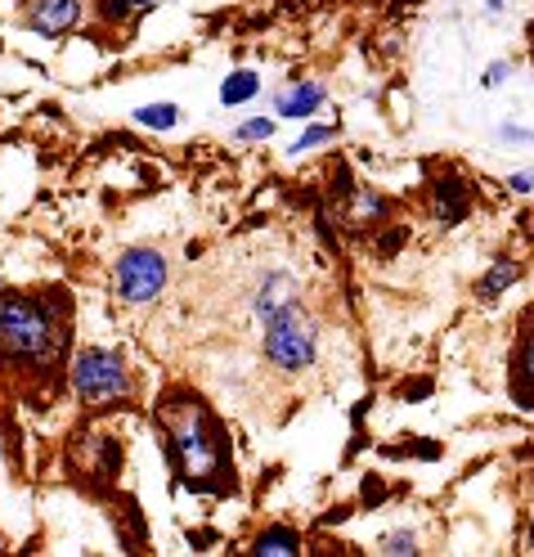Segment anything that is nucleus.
Returning <instances> with one entry per match:
<instances>
[{"label":"nucleus","mask_w":534,"mask_h":557,"mask_svg":"<svg viewBox=\"0 0 534 557\" xmlns=\"http://www.w3.org/2000/svg\"><path fill=\"white\" fill-rule=\"evenodd\" d=\"M162 428L171 441V459L185 472V481L198 485V491H225L234 468H229L225 441L216 428H211L207 409L198 400H171L162 409Z\"/></svg>","instance_id":"obj_1"},{"label":"nucleus","mask_w":534,"mask_h":557,"mask_svg":"<svg viewBox=\"0 0 534 557\" xmlns=\"http://www.w3.org/2000/svg\"><path fill=\"white\" fill-rule=\"evenodd\" d=\"M63 324L50 320V310L27 301V297H14L5 293L0 297V351L10 360H23V364H54L59 351H63Z\"/></svg>","instance_id":"obj_2"},{"label":"nucleus","mask_w":534,"mask_h":557,"mask_svg":"<svg viewBox=\"0 0 534 557\" xmlns=\"http://www.w3.org/2000/svg\"><path fill=\"white\" fill-rule=\"evenodd\" d=\"M261 329H265V333H261V351H265V360H270L274 369L301 373V369L314 364V356H319V329H314V320L306 315L297 301L283 306L278 315H270Z\"/></svg>","instance_id":"obj_3"},{"label":"nucleus","mask_w":534,"mask_h":557,"mask_svg":"<svg viewBox=\"0 0 534 557\" xmlns=\"http://www.w3.org/2000/svg\"><path fill=\"white\" fill-rule=\"evenodd\" d=\"M67 373H73L77 400L90 405V409H109V405L131 396L126 360L117 351H109V346H86V351H77V360H73Z\"/></svg>","instance_id":"obj_4"},{"label":"nucleus","mask_w":534,"mask_h":557,"mask_svg":"<svg viewBox=\"0 0 534 557\" xmlns=\"http://www.w3.org/2000/svg\"><path fill=\"white\" fill-rule=\"evenodd\" d=\"M166 288V257L153 248H126L113 265V293L126 306H149Z\"/></svg>","instance_id":"obj_5"},{"label":"nucleus","mask_w":534,"mask_h":557,"mask_svg":"<svg viewBox=\"0 0 534 557\" xmlns=\"http://www.w3.org/2000/svg\"><path fill=\"white\" fill-rule=\"evenodd\" d=\"M82 23V0H32L27 27L41 32V37H63Z\"/></svg>","instance_id":"obj_6"},{"label":"nucleus","mask_w":534,"mask_h":557,"mask_svg":"<svg viewBox=\"0 0 534 557\" xmlns=\"http://www.w3.org/2000/svg\"><path fill=\"white\" fill-rule=\"evenodd\" d=\"M297 278L288 274V270H270L265 278H261V288H257V297H252V310H257V320L265 324L270 315H278L283 306H293L297 301Z\"/></svg>","instance_id":"obj_7"},{"label":"nucleus","mask_w":534,"mask_h":557,"mask_svg":"<svg viewBox=\"0 0 534 557\" xmlns=\"http://www.w3.org/2000/svg\"><path fill=\"white\" fill-rule=\"evenodd\" d=\"M324 99H328V90L319 86V82H297V86H288V90H278V99H274V117L306 122V117L319 113V103H324Z\"/></svg>","instance_id":"obj_8"},{"label":"nucleus","mask_w":534,"mask_h":557,"mask_svg":"<svg viewBox=\"0 0 534 557\" xmlns=\"http://www.w3.org/2000/svg\"><path fill=\"white\" fill-rule=\"evenodd\" d=\"M436 216H440L445 225H458L462 216H468V189H462L458 176L436 181Z\"/></svg>","instance_id":"obj_9"},{"label":"nucleus","mask_w":534,"mask_h":557,"mask_svg":"<svg viewBox=\"0 0 534 557\" xmlns=\"http://www.w3.org/2000/svg\"><path fill=\"white\" fill-rule=\"evenodd\" d=\"M517 274H521V265H517L512 257H498V261L489 265V274L481 278V288H476V293H481L485 301H494L504 288H512V284H517Z\"/></svg>","instance_id":"obj_10"},{"label":"nucleus","mask_w":534,"mask_h":557,"mask_svg":"<svg viewBox=\"0 0 534 557\" xmlns=\"http://www.w3.org/2000/svg\"><path fill=\"white\" fill-rule=\"evenodd\" d=\"M131 117L145 131H175L181 126V109H175V103H145V109H135Z\"/></svg>","instance_id":"obj_11"},{"label":"nucleus","mask_w":534,"mask_h":557,"mask_svg":"<svg viewBox=\"0 0 534 557\" xmlns=\"http://www.w3.org/2000/svg\"><path fill=\"white\" fill-rule=\"evenodd\" d=\"M252 553H261V557H293V553H301V540L288 527H274V531L257 535V548Z\"/></svg>","instance_id":"obj_12"},{"label":"nucleus","mask_w":534,"mask_h":557,"mask_svg":"<svg viewBox=\"0 0 534 557\" xmlns=\"http://www.w3.org/2000/svg\"><path fill=\"white\" fill-rule=\"evenodd\" d=\"M257 90H261V77L243 67V73H229V77L221 82V103H247Z\"/></svg>","instance_id":"obj_13"},{"label":"nucleus","mask_w":534,"mask_h":557,"mask_svg":"<svg viewBox=\"0 0 534 557\" xmlns=\"http://www.w3.org/2000/svg\"><path fill=\"white\" fill-rule=\"evenodd\" d=\"M512 369H517V377H512V382H521V396H525V392H534V329L521 337L517 356H512Z\"/></svg>","instance_id":"obj_14"},{"label":"nucleus","mask_w":534,"mask_h":557,"mask_svg":"<svg viewBox=\"0 0 534 557\" xmlns=\"http://www.w3.org/2000/svg\"><path fill=\"white\" fill-rule=\"evenodd\" d=\"M337 135V126H306L293 145H288V153L293 158H301V153H310V149H319V145H328V139Z\"/></svg>","instance_id":"obj_15"},{"label":"nucleus","mask_w":534,"mask_h":557,"mask_svg":"<svg viewBox=\"0 0 534 557\" xmlns=\"http://www.w3.org/2000/svg\"><path fill=\"white\" fill-rule=\"evenodd\" d=\"M377 553H386V557H405V553H409V557H413V553H418V535H413V531H390Z\"/></svg>","instance_id":"obj_16"},{"label":"nucleus","mask_w":534,"mask_h":557,"mask_svg":"<svg viewBox=\"0 0 534 557\" xmlns=\"http://www.w3.org/2000/svg\"><path fill=\"white\" fill-rule=\"evenodd\" d=\"M274 117H252V122H238L234 126V139H243V145H247V139H270L274 135Z\"/></svg>","instance_id":"obj_17"},{"label":"nucleus","mask_w":534,"mask_h":557,"mask_svg":"<svg viewBox=\"0 0 534 557\" xmlns=\"http://www.w3.org/2000/svg\"><path fill=\"white\" fill-rule=\"evenodd\" d=\"M131 5H135V0H103V18H109V23H122V18L131 14Z\"/></svg>","instance_id":"obj_18"},{"label":"nucleus","mask_w":534,"mask_h":557,"mask_svg":"<svg viewBox=\"0 0 534 557\" xmlns=\"http://www.w3.org/2000/svg\"><path fill=\"white\" fill-rule=\"evenodd\" d=\"M498 139H521V145H534V131H525V126H498Z\"/></svg>","instance_id":"obj_19"},{"label":"nucleus","mask_w":534,"mask_h":557,"mask_svg":"<svg viewBox=\"0 0 534 557\" xmlns=\"http://www.w3.org/2000/svg\"><path fill=\"white\" fill-rule=\"evenodd\" d=\"M508 189L530 194V189H534V171H517V176H508Z\"/></svg>","instance_id":"obj_20"},{"label":"nucleus","mask_w":534,"mask_h":557,"mask_svg":"<svg viewBox=\"0 0 534 557\" xmlns=\"http://www.w3.org/2000/svg\"><path fill=\"white\" fill-rule=\"evenodd\" d=\"M508 73H512L508 63H494L489 73H485V86H489V90H494V86H504V77H508Z\"/></svg>","instance_id":"obj_21"},{"label":"nucleus","mask_w":534,"mask_h":557,"mask_svg":"<svg viewBox=\"0 0 534 557\" xmlns=\"http://www.w3.org/2000/svg\"><path fill=\"white\" fill-rule=\"evenodd\" d=\"M135 5H139V10H153V5H158V0H135Z\"/></svg>","instance_id":"obj_22"},{"label":"nucleus","mask_w":534,"mask_h":557,"mask_svg":"<svg viewBox=\"0 0 534 557\" xmlns=\"http://www.w3.org/2000/svg\"><path fill=\"white\" fill-rule=\"evenodd\" d=\"M530 553H534V521H530Z\"/></svg>","instance_id":"obj_23"}]
</instances>
